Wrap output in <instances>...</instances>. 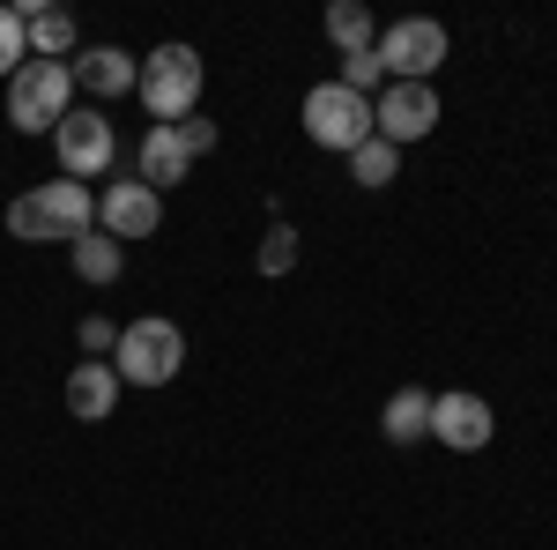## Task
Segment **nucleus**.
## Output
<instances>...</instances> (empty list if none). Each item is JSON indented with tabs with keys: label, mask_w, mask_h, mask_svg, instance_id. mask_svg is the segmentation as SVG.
<instances>
[{
	"label": "nucleus",
	"mask_w": 557,
	"mask_h": 550,
	"mask_svg": "<svg viewBox=\"0 0 557 550\" xmlns=\"http://www.w3.org/2000/svg\"><path fill=\"white\" fill-rule=\"evenodd\" d=\"M380 431L394 439V447H417V439H431V394L424 387H394L380 410Z\"/></svg>",
	"instance_id": "15"
},
{
	"label": "nucleus",
	"mask_w": 557,
	"mask_h": 550,
	"mask_svg": "<svg viewBox=\"0 0 557 550\" xmlns=\"http://www.w3.org/2000/svg\"><path fill=\"white\" fill-rule=\"evenodd\" d=\"M178 365H186V335H178V320L141 313V320H127V328H120V350H112L120 387H172Z\"/></svg>",
	"instance_id": "4"
},
{
	"label": "nucleus",
	"mask_w": 557,
	"mask_h": 550,
	"mask_svg": "<svg viewBox=\"0 0 557 550\" xmlns=\"http://www.w3.org/2000/svg\"><path fill=\"white\" fill-rule=\"evenodd\" d=\"M298 268V231L290 223H268V239H260V276H290Z\"/></svg>",
	"instance_id": "19"
},
{
	"label": "nucleus",
	"mask_w": 557,
	"mask_h": 550,
	"mask_svg": "<svg viewBox=\"0 0 557 550\" xmlns=\"http://www.w3.org/2000/svg\"><path fill=\"white\" fill-rule=\"evenodd\" d=\"M83 231H97V194L83 179H45L8 201V239H23V246H52V239L75 246Z\"/></svg>",
	"instance_id": "1"
},
{
	"label": "nucleus",
	"mask_w": 557,
	"mask_h": 550,
	"mask_svg": "<svg viewBox=\"0 0 557 550\" xmlns=\"http://www.w3.org/2000/svg\"><path fill=\"white\" fill-rule=\"evenodd\" d=\"M343 89H357V97H380L386 89V68H380V52H349L343 60V75H335Z\"/></svg>",
	"instance_id": "21"
},
{
	"label": "nucleus",
	"mask_w": 557,
	"mask_h": 550,
	"mask_svg": "<svg viewBox=\"0 0 557 550\" xmlns=\"http://www.w3.org/2000/svg\"><path fill=\"white\" fill-rule=\"evenodd\" d=\"M157 223H164V194H149L141 179H112V186L97 194V231L120 239V246H127V239H149Z\"/></svg>",
	"instance_id": "9"
},
{
	"label": "nucleus",
	"mask_w": 557,
	"mask_h": 550,
	"mask_svg": "<svg viewBox=\"0 0 557 550\" xmlns=\"http://www.w3.org/2000/svg\"><path fill=\"white\" fill-rule=\"evenodd\" d=\"M305 134L320 142V149H335V157H349V149H364L372 142V97H357V89L343 83H312L298 105Z\"/></svg>",
	"instance_id": "5"
},
{
	"label": "nucleus",
	"mask_w": 557,
	"mask_h": 550,
	"mask_svg": "<svg viewBox=\"0 0 557 550\" xmlns=\"http://www.w3.org/2000/svg\"><path fill=\"white\" fill-rule=\"evenodd\" d=\"M327 38H335V52H372V45H380V23H372V8H364V0H335V8H327Z\"/></svg>",
	"instance_id": "17"
},
{
	"label": "nucleus",
	"mask_w": 557,
	"mask_h": 550,
	"mask_svg": "<svg viewBox=\"0 0 557 550\" xmlns=\"http://www.w3.org/2000/svg\"><path fill=\"white\" fill-rule=\"evenodd\" d=\"M380 68L386 83H431L438 68H446V23H431V15H401V23H386L380 30Z\"/></svg>",
	"instance_id": "7"
},
{
	"label": "nucleus",
	"mask_w": 557,
	"mask_h": 550,
	"mask_svg": "<svg viewBox=\"0 0 557 550\" xmlns=\"http://www.w3.org/2000/svg\"><path fill=\"white\" fill-rule=\"evenodd\" d=\"M52 157H60V179H104V171L120 164V134H112V120L97 112V105H75L60 127H52Z\"/></svg>",
	"instance_id": "6"
},
{
	"label": "nucleus",
	"mask_w": 557,
	"mask_h": 550,
	"mask_svg": "<svg viewBox=\"0 0 557 550\" xmlns=\"http://www.w3.org/2000/svg\"><path fill=\"white\" fill-rule=\"evenodd\" d=\"M67 75H75V97L112 105V97H127V89L141 83V60H134V52H120V45H75Z\"/></svg>",
	"instance_id": "11"
},
{
	"label": "nucleus",
	"mask_w": 557,
	"mask_h": 550,
	"mask_svg": "<svg viewBox=\"0 0 557 550\" xmlns=\"http://www.w3.org/2000/svg\"><path fill=\"white\" fill-rule=\"evenodd\" d=\"M178 142H186V157H209L215 149V120H178Z\"/></svg>",
	"instance_id": "23"
},
{
	"label": "nucleus",
	"mask_w": 557,
	"mask_h": 550,
	"mask_svg": "<svg viewBox=\"0 0 557 550\" xmlns=\"http://www.w3.org/2000/svg\"><path fill=\"white\" fill-rule=\"evenodd\" d=\"M23 60H30V38H23V15H15V8L0 0V83H8V75H15Z\"/></svg>",
	"instance_id": "20"
},
{
	"label": "nucleus",
	"mask_w": 557,
	"mask_h": 550,
	"mask_svg": "<svg viewBox=\"0 0 557 550\" xmlns=\"http://www.w3.org/2000/svg\"><path fill=\"white\" fill-rule=\"evenodd\" d=\"M186 171H194V157H186L178 127H149V134H141V149H134V179H141L149 194H172Z\"/></svg>",
	"instance_id": "13"
},
{
	"label": "nucleus",
	"mask_w": 557,
	"mask_h": 550,
	"mask_svg": "<svg viewBox=\"0 0 557 550\" xmlns=\"http://www.w3.org/2000/svg\"><path fill=\"white\" fill-rule=\"evenodd\" d=\"M67 417H83V424H104L112 410H120V372L104 365V357H83L75 372H67Z\"/></svg>",
	"instance_id": "12"
},
{
	"label": "nucleus",
	"mask_w": 557,
	"mask_h": 550,
	"mask_svg": "<svg viewBox=\"0 0 557 550\" xmlns=\"http://www.w3.org/2000/svg\"><path fill=\"white\" fill-rule=\"evenodd\" d=\"M201 83H209V68H201V52L194 45H157L149 60H141V112H149V127H178V120H194V105H201Z\"/></svg>",
	"instance_id": "2"
},
{
	"label": "nucleus",
	"mask_w": 557,
	"mask_h": 550,
	"mask_svg": "<svg viewBox=\"0 0 557 550\" xmlns=\"http://www.w3.org/2000/svg\"><path fill=\"white\" fill-rule=\"evenodd\" d=\"M0 112L23 134H45V142H52V127L75 112V75H67V60H23V68L8 75Z\"/></svg>",
	"instance_id": "3"
},
{
	"label": "nucleus",
	"mask_w": 557,
	"mask_h": 550,
	"mask_svg": "<svg viewBox=\"0 0 557 550\" xmlns=\"http://www.w3.org/2000/svg\"><path fill=\"white\" fill-rule=\"evenodd\" d=\"M67 260H75V276H83L89 291H104V283H120V268H127V246H120V239H104V231H83V239L67 246Z\"/></svg>",
	"instance_id": "16"
},
{
	"label": "nucleus",
	"mask_w": 557,
	"mask_h": 550,
	"mask_svg": "<svg viewBox=\"0 0 557 550\" xmlns=\"http://www.w3.org/2000/svg\"><path fill=\"white\" fill-rule=\"evenodd\" d=\"M15 15H23L30 60H75V38H83V30H75V15H67V8H38V0H23Z\"/></svg>",
	"instance_id": "14"
},
{
	"label": "nucleus",
	"mask_w": 557,
	"mask_h": 550,
	"mask_svg": "<svg viewBox=\"0 0 557 550\" xmlns=\"http://www.w3.org/2000/svg\"><path fill=\"white\" fill-rule=\"evenodd\" d=\"M491 431H498V417H491L483 394H431V439H438V447H454V454H483Z\"/></svg>",
	"instance_id": "10"
},
{
	"label": "nucleus",
	"mask_w": 557,
	"mask_h": 550,
	"mask_svg": "<svg viewBox=\"0 0 557 550\" xmlns=\"http://www.w3.org/2000/svg\"><path fill=\"white\" fill-rule=\"evenodd\" d=\"M75 342H83L89 357H104V365H112V350H120V328H112V320H104V313H89L83 328H75Z\"/></svg>",
	"instance_id": "22"
},
{
	"label": "nucleus",
	"mask_w": 557,
	"mask_h": 550,
	"mask_svg": "<svg viewBox=\"0 0 557 550\" xmlns=\"http://www.w3.org/2000/svg\"><path fill=\"white\" fill-rule=\"evenodd\" d=\"M438 127V89L431 83H386L372 97V134L394 142V149H409V142H424Z\"/></svg>",
	"instance_id": "8"
},
{
	"label": "nucleus",
	"mask_w": 557,
	"mask_h": 550,
	"mask_svg": "<svg viewBox=\"0 0 557 550\" xmlns=\"http://www.w3.org/2000/svg\"><path fill=\"white\" fill-rule=\"evenodd\" d=\"M349 179H357V186H372V194H380V186H394V179H401V149L372 134L364 149H349Z\"/></svg>",
	"instance_id": "18"
}]
</instances>
